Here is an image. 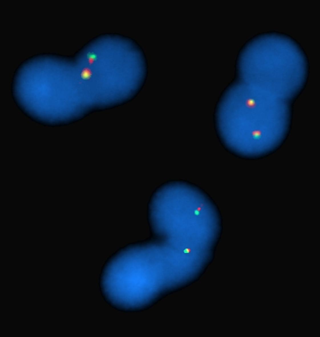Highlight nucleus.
<instances>
[{
    "label": "nucleus",
    "instance_id": "obj_2",
    "mask_svg": "<svg viewBox=\"0 0 320 337\" xmlns=\"http://www.w3.org/2000/svg\"><path fill=\"white\" fill-rule=\"evenodd\" d=\"M87 56H88V62L90 65L97 59V55L94 54H88Z\"/></svg>",
    "mask_w": 320,
    "mask_h": 337
},
{
    "label": "nucleus",
    "instance_id": "obj_1",
    "mask_svg": "<svg viewBox=\"0 0 320 337\" xmlns=\"http://www.w3.org/2000/svg\"><path fill=\"white\" fill-rule=\"evenodd\" d=\"M92 76V71L88 67H84L80 72V77L83 80H89Z\"/></svg>",
    "mask_w": 320,
    "mask_h": 337
}]
</instances>
